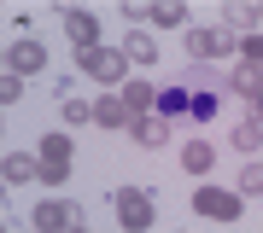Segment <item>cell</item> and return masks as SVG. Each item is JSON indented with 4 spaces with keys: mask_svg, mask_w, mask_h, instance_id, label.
Returning a JSON list of instances; mask_svg holds the SVG:
<instances>
[{
    "mask_svg": "<svg viewBox=\"0 0 263 233\" xmlns=\"http://www.w3.org/2000/svg\"><path fill=\"white\" fill-rule=\"evenodd\" d=\"M193 88H199V82H187V76L164 82V93H158V111H164V122H176V117H193Z\"/></svg>",
    "mask_w": 263,
    "mask_h": 233,
    "instance_id": "6da1fadb",
    "label": "cell"
},
{
    "mask_svg": "<svg viewBox=\"0 0 263 233\" xmlns=\"http://www.w3.org/2000/svg\"><path fill=\"white\" fill-rule=\"evenodd\" d=\"M35 227H47V233H65V227H82V210L65 204V198H47V204L35 210Z\"/></svg>",
    "mask_w": 263,
    "mask_h": 233,
    "instance_id": "7a4b0ae2",
    "label": "cell"
},
{
    "mask_svg": "<svg viewBox=\"0 0 263 233\" xmlns=\"http://www.w3.org/2000/svg\"><path fill=\"white\" fill-rule=\"evenodd\" d=\"M222 53H228L222 29H193V35H187V58H199V65H205V58H222Z\"/></svg>",
    "mask_w": 263,
    "mask_h": 233,
    "instance_id": "3957f363",
    "label": "cell"
},
{
    "mask_svg": "<svg viewBox=\"0 0 263 233\" xmlns=\"http://www.w3.org/2000/svg\"><path fill=\"white\" fill-rule=\"evenodd\" d=\"M82 65L94 70V76H105V82L123 76V58H117V53H100V47H82Z\"/></svg>",
    "mask_w": 263,
    "mask_h": 233,
    "instance_id": "277c9868",
    "label": "cell"
},
{
    "mask_svg": "<svg viewBox=\"0 0 263 233\" xmlns=\"http://www.w3.org/2000/svg\"><path fill=\"white\" fill-rule=\"evenodd\" d=\"M193 204L205 210V216H234V210H240V198H228V193H211V186H199V193H193Z\"/></svg>",
    "mask_w": 263,
    "mask_h": 233,
    "instance_id": "5b68a950",
    "label": "cell"
},
{
    "mask_svg": "<svg viewBox=\"0 0 263 233\" xmlns=\"http://www.w3.org/2000/svg\"><path fill=\"white\" fill-rule=\"evenodd\" d=\"M41 65H47V53H41L35 41H18V47H12V70H24V76H35Z\"/></svg>",
    "mask_w": 263,
    "mask_h": 233,
    "instance_id": "8992f818",
    "label": "cell"
},
{
    "mask_svg": "<svg viewBox=\"0 0 263 233\" xmlns=\"http://www.w3.org/2000/svg\"><path fill=\"white\" fill-rule=\"evenodd\" d=\"M234 93H246V105L263 117V76H257V70H240V76H234Z\"/></svg>",
    "mask_w": 263,
    "mask_h": 233,
    "instance_id": "52a82bcc",
    "label": "cell"
},
{
    "mask_svg": "<svg viewBox=\"0 0 263 233\" xmlns=\"http://www.w3.org/2000/svg\"><path fill=\"white\" fill-rule=\"evenodd\" d=\"M117 204H123V216H129V227H146V198L141 193H117Z\"/></svg>",
    "mask_w": 263,
    "mask_h": 233,
    "instance_id": "ba28073f",
    "label": "cell"
},
{
    "mask_svg": "<svg viewBox=\"0 0 263 233\" xmlns=\"http://www.w3.org/2000/svg\"><path fill=\"white\" fill-rule=\"evenodd\" d=\"M135 140H141V146H164V140H170V122H135Z\"/></svg>",
    "mask_w": 263,
    "mask_h": 233,
    "instance_id": "9c48e42d",
    "label": "cell"
},
{
    "mask_svg": "<svg viewBox=\"0 0 263 233\" xmlns=\"http://www.w3.org/2000/svg\"><path fill=\"white\" fill-rule=\"evenodd\" d=\"M181 163H187L193 175H205V169H211V146H205V140H193V146L181 152Z\"/></svg>",
    "mask_w": 263,
    "mask_h": 233,
    "instance_id": "30bf717a",
    "label": "cell"
},
{
    "mask_svg": "<svg viewBox=\"0 0 263 233\" xmlns=\"http://www.w3.org/2000/svg\"><path fill=\"white\" fill-rule=\"evenodd\" d=\"M216 117V93L211 88H193V122H211Z\"/></svg>",
    "mask_w": 263,
    "mask_h": 233,
    "instance_id": "8fae6325",
    "label": "cell"
},
{
    "mask_svg": "<svg viewBox=\"0 0 263 233\" xmlns=\"http://www.w3.org/2000/svg\"><path fill=\"white\" fill-rule=\"evenodd\" d=\"M65 158H70V140H47V181H59V169H65Z\"/></svg>",
    "mask_w": 263,
    "mask_h": 233,
    "instance_id": "7c38bea8",
    "label": "cell"
},
{
    "mask_svg": "<svg viewBox=\"0 0 263 233\" xmlns=\"http://www.w3.org/2000/svg\"><path fill=\"white\" fill-rule=\"evenodd\" d=\"M65 24H70V35H76V41H88V47H94V18H82V12H70Z\"/></svg>",
    "mask_w": 263,
    "mask_h": 233,
    "instance_id": "4fadbf2b",
    "label": "cell"
},
{
    "mask_svg": "<svg viewBox=\"0 0 263 233\" xmlns=\"http://www.w3.org/2000/svg\"><path fill=\"white\" fill-rule=\"evenodd\" d=\"M240 193H252V198H263V163H252V169H246V175H240Z\"/></svg>",
    "mask_w": 263,
    "mask_h": 233,
    "instance_id": "5bb4252c",
    "label": "cell"
},
{
    "mask_svg": "<svg viewBox=\"0 0 263 233\" xmlns=\"http://www.w3.org/2000/svg\"><path fill=\"white\" fill-rule=\"evenodd\" d=\"M257 140H263V134H257V122H240V129H234V146H240V152H252Z\"/></svg>",
    "mask_w": 263,
    "mask_h": 233,
    "instance_id": "9a60e30c",
    "label": "cell"
},
{
    "mask_svg": "<svg viewBox=\"0 0 263 233\" xmlns=\"http://www.w3.org/2000/svg\"><path fill=\"white\" fill-rule=\"evenodd\" d=\"M123 111H129V105H117V99H100V105H94L100 122H123Z\"/></svg>",
    "mask_w": 263,
    "mask_h": 233,
    "instance_id": "2e32d148",
    "label": "cell"
},
{
    "mask_svg": "<svg viewBox=\"0 0 263 233\" xmlns=\"http://www.w3.org/2000/svg\"><path fill=\"white\" fill-rule=\"evenodd\" d=\"M123 105H135V111H141V105H152V88H141V82L123 88Z\"/></svg>",
    "mask_w": 263,
    "mask_h": 233,
    "instance_id": "e0dca14e",
    "label": "cell"
},
{
    "mask_svg": "<svg viewBox=\"0 0 263 233\" xmlns=\"http://www.w3.org/2000/svg\"><path fill=\"white\" fill-rule=\"evenodd\" d=\"M6 175H12V181H29V175H35V163H29V158H6Z\"/></svg>",
    "mask_w": 263,
    "mask_h": 233,
    "instance_id": "ac0fdd59",
    "label": "cell"
},
{
    "mask_svg": "<svg viewBox=\"0 0 263 233\" xmlns=\"http://www.w3.org/2000/svg\"><path fill=\"white\" fill-rule=\"evenodd\" d=\"M123 47H129V58H141V65H146V58H152V41H146V35H129V41H123Z\"/></svg>",
    "mask_w": 263,
    "mask_h": 233,
    "instance_id": "d6986e66",
    "label": "cell"
},
{
    "mask_svg": "<svg viewBox=\"0 0 263 233\" xmlns=\"http://www.w3.org/2000/svg\"><path fill=\"white\" fill-rule=\"evenodd\" d=\"M59 105H65V117H70V122H82V117H94V111H88L82 99H76V93H70V99H59Z\"/></svg>",
    "mask_w": 263,
    "mask_h": 233,
    "instance_id": "ffe728a7",
    "label": "cell"
},
{
    "mask_svg": "<svg viewBox=\"0 0 263 233\" xmlns=\"http://www.w3.org/2000/svg\"><path fill=\"white\" fill-rule=\"evenodd\" d=\"M240 47H246V58H252V65H263V35H246Z\"/></svg>",
    "mask_w": 263,
    "mask_h": 233,
    "instance_id": "44dd1931",
    "label": "cell"
}]
</instances>
